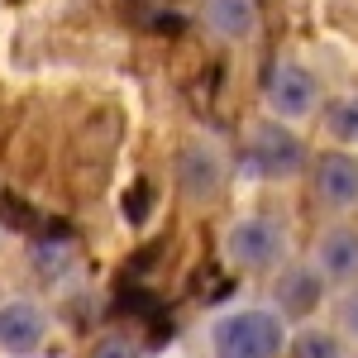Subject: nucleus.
I'll list each match as a JSON object with an SVG mask.
<instances>
[{"label": "nucleus", "mask_w": 358, "mask_h": 358, "mask_svg": "<svg viewBox=\"0 0 358 358\" xmlns=\"http://www.w3.org/2000/svg\"><path fill=\"white\" fill-rule=\"evenodd\" d=\"M339 325L349 339H358V287H349L344 296H339Z\"/></svg>", "instance_id": "nucleus-14"}, {"label": "nucleus", "mask_w": 358, "mask_h": 358, "mask_svg": "<svg viewBox=\"0 0 358 358\" xmlns=\"http://www.w3.org/2000/svg\"><path fill=\"white\" fill-rule=\"evenodd\" d=\"M206 29L224 43H244L258 34V0H201Z\"/></svg>", "instance_id": "nucleus-9"}, {"label": "nucleus", "mask_w": 358, "mask_h": 358, "mask_svg": "<svg viewBox=\"0 0 358 358\" xmlns=\"http://www.w3.org/2000/svg\"><path fill=\"white\" fill-rule=\"evenodd\" d=\"M177 187L187 201L206 206L224 192V153L206 138H192L182 153H177Z\"/></svg>", "instance_id": "nucleus-6"}, {"label": "nucleus", "mask_w": 358, "mask_h": 358, "mask_svg": "<svg viewBox=\"0 0 358 358\" xmlns=\"http://www.w3.org/2000/svg\"><path fill=\"white\" fill-rule=\"evenodd\" d=\"M287 349V320L268 306L224 310L210 325V354L215 358H277Z\"/></svg>", "instance_id": "nucleus-1"}, {"label": "nucleus", "mask_w": 358, "mask_h": 358, "mask_svg": "<svg viewBox=\"0 0 358 358\" xmlns=\"http://www.w3.org/2000/svg\"><path fill=\"white\" fill-rule=\"evenodd\" d=\"M244 167L263 182H287L306 167V143L282 120H263L244 143Z\"/></svg>", "instance_id": "nucleus-4"}, {"label": "nucleus", "mask_w": 358, "mask_h": 358, "mask_svg": "<svg viewBox=\"0 0 358 358\" xmlns=\"http://www.w3.org/2000/svg\"><path fill=\"white\" fill-rule=\"evenodd\" d=\"M263 106H268V115L282 120V124L315 115V106H320V82H315V72H310L306 62H296V57H277L273 67L263 72Z\"/></svg>", "instance_id": "nucleus-3"}, {"label": "nucleus", "mask_w": 358, "mask_h": 358, "mask_svg": "<svg viewBox=\"0 0 358 358\" xmlns=\"http://www.w3.org/2000/svg\"><path fill=\"white\" fill-rule=\"evenodd\" d=\"M43 334H48V315L34 301H5L0 306V349L15 358H29L43 349Z\"/></svg>", "instance_id": "nucleus-8"}, {"label": "nucleus", "mask_w": 358, "mask_h": 358, "mask_svg": "<svg viewBox=\"0 0 358 358\" xmlns=\"http://www.w3.org/2000/svg\"><path fill=\"white\" fill-rule=\"evenodd\" d=\"M292 358H344L339 354V339L325 330H306L296 344H292Z\"/></svg>", "instance_id": "nucleus-12"}, {"label": "nucleus", "mask_w": 358, "mask_h": 358, "mask_svg": "<svg viewBox=\"0 0 358 358\" xmlns=\"http://www.w3.org/2000/svg\"><path fill=\"white\" fill-rule=\"evenodd\" d=\"M325 129L344 143H358V96H339L325 110Z\"/></svg>", "instance_id": "nucleus-11"}, {"label": "nucleus", "mask_w": 358, "mask_h": 358, "mask_svg": "<svg viewBox=\"0 0 358 358\" xmlns=\"http://www.w3.org/2000/svg\"><path fill=\"white\" fill-rule=\"evenodd\" d=\"M91 358H143V349H138V339H129V334H101L91 344Z\"/></svg>", "instance_id": "nucleus-13"}, {"label": "nucleus", "mask_w": 358, "mask_h": 358, "mask_svg": "<svg viewBox=\"0 0 358 358\" xmlns=\"http://www.w3.org/2000/svg\"><path fill=\"white\" fill-rule=\"evenodd\" d=\"M224 258L239 273H273L287 258V229L273 215H239L224 229Z\"/></svg>", "instance_id": "nucleus-2"}, {"label": "nucleus", "mask_w": 358, "mask_h": 358, "mask_svg": "<svg viewBox=\"0 0 358 358\" xmlns=\"http://www.w3.org/2000/svg\"><path fill=\"white\" fill-rule=\"evenodd\" d=\"M310 192L315 201L334 210V215H354L358 210V153L349 148H334V153H320L310 163Z\"/></svg>", "instance_id": "nucleus-5"}, {"label": "nucleus", "mask_w": 358, "mask_h": 358, "mask_svg": "<svg viewBox=\"0 0 358 358\" xmlns=\"http://www.w3.org/2000/svg\"><path fill=\"white\" fill-rule=\"evenodd\" d=\"M310 268L320 273V282H358V229L349 224H334L325 229L315 248H310Z\"/></svg>", "instance_id": "nucleus-7"}, {"label": "nucleus", "mask_w": 358, "mask_h": 358, "mask_svg": "<svg viewBox=\"0 0 358 358\" xmlns=\"http://www.w3.org/2000/svg\"><path fill=\"white\" fill-rule=\"evenodd\" d=\"M320 292H325V282L315 268H292V273L277 277V315L287 320V315H310L315 301H320Z\"/></svg>", "instance_id": "nucleus-10"}]
</instances>
